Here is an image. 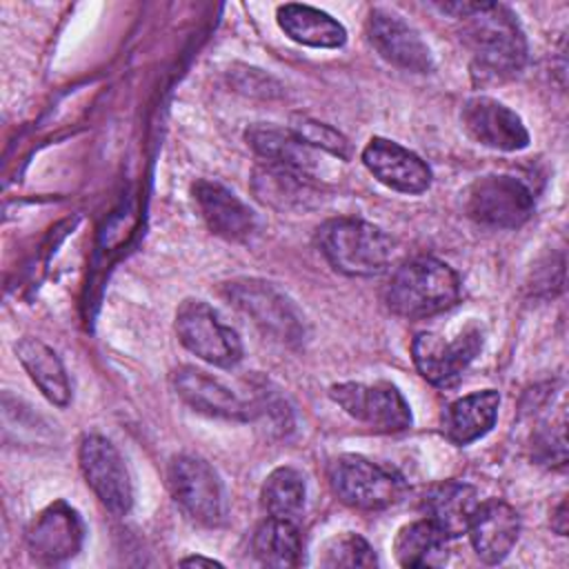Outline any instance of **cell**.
I'll list each match as a JSON object with an SVG mask.
<instances>
[{
	"label": "cell",
	"instance_id": "cell-1",
	"mask_svg": "<svg viewBox=\"0 0 569 569\" xmlns=\"http://www.w3.org/2000/svg\"><path fill=\"white\" fill-rule=\"evenodd\" d=\"M442 13L460 20V38L471 56L473 73L502 80L522 71L527 40L513 11L500 2H440Z\"/></svg>",
	"mask_w": 569,
	"mask_h": 569
},
{
	"label": "cell",
	"instance_id": "cell-2",
	"mask_svg": "<svg viewBox=\"0 0 569 569\" xmlns=\"http://www.w3.org/2000/svg\"><path fill=\"white\" fill-rule=\"evenodd\" d=\"M460 276L442 260L418 256L402 262L387 284V307L407 320L438 316L458 305Z\"/></svg>",
	"mask_w": 569,
	"mask_h": 569
},
{
	"label": "cell",
	"instance_id": "cell-3",
	"mask_svg": "<svg viewBox=\"0 0 569 569\" xmlns=\"http://www.w3.org/2000/svg\"><path fill=\"white\" fill-rule=\"evenodd\" d=\"M316 240L327 262L351 278L380 276L393 258V240L360 218H331L318 227Z\"/></svg>",
	"mask_w": 569,
	"mask_h": 569
},
{
	"label": "cell",
	"instance_id": "cell-4",
	"mask_svg": "<svg viewBox=\"0 0 569 569\" xmlns=\"http://www.w3.org/2000/svg\"><path fill=\"white\" fill-rule=\"evenodd\" d=\"M167 485L180 511L202 527H218L224 520V489L216 469L189 453L173 456L167 469Z\"/></svg>",
	"mask_w": 569,
	"mask_h": 569
},
{
	"label": "cell",
	"instance_id": "cell-5",
	"mask_svg": "<svg viewBox=\"0 0 569 569\" xmlns=\"http://www.w3.org/2000/svg\"><path fill=\"white\" fill-rule=\"evenodd\" d=\"M462 209L480 227L518 229L533 213V193L513 176L491 173L467 187Z\"/></svg>",
	"mask_w": 569,
	"mask_h": 569
},
{
	"label": "cell",
	"instance_id": "cell-6",
	"mask_svg": "<svg viewBox=\"0 0 569 569\" xmlns=\"http://www.w3.org/2000/svg\"><path fill=\"white\" fill-rule=\"evenodd\" d=\"M329 482L345 505L362 511L387 509L405 493L400 476L358 453L338 456L329 465Z\"/></svg>",
	"mask_w": 569,
	"mask_h": 569
},
{
	"label": "cell",
	"instance_id": "cell-7",
	"mask_svg": "<svg viewBox=\"0 0 569 569\" xmlns=\"http://www.w3.org/2000/svg\"><path fill=\"white\" fill-rule=\"evenodd\" d=\"M224 293L271 338L284 345H298L305 340V318L273 284L256 278H240L231 280L224 287Z\"/></svg>",
	"mask_w": 569,
	"mask_h": 569
},
{
	"label": "cell",
	"instance_id": "cell-8",
	"mask_svg": "<svg viewBox=\"0 0 569 569\" xmlns=\"http://www.w3.org/2000/svg\"><path fill=\"white\" fill-rule=\"evenodd\" d=\"M331 400L353 420L380 433L411 427V409L391 382H338L329 387Z\"/></svg>",
	"mask_w": 569,
	"mask_h": 569
},
{
	"label": "cell",
	"instance_id": "cell-9",
	"mask_svg": "<svg viewBox=\"0 0 569 569\" xmlns=\"http://www.w3.org/2000/svg\"><path fill=\"white\" fill-rule=\"evenodd\" d=\"M176 333L184 349L216 367H233L242 358L238 333L202 300H184L176 311Z\"/></svg>",
	"mask_w": 569,
	"mask_h": 569
},
{
	"label": "cell",
	"instance_id": "cell-10",
	"mask_svg": "<svg viewBox=\"0 0 569 569\" xmlns=\"http://www.w3.org/2000/svg\"><path fill=\"white\" fill-rule=\"evenodd\" d=\"M480 349L482 331L476 325H469L449 340L436 331H420L411 340V358L418 373L436 387L456 385Z\"/></svg>",
	"mask_w": 569,
	"mask_h": 569
},
{
	"label": "cell",
	"instance_id": "cell-11",
	"mask_svg": "<svg viewBox=\"0 0 569 569\" xmlns=\"http://www.w3.org/2000/svg\"><path fill=\"white\" fill-rule=\"evenodd\" d=\"M78 465L100 505L113 516H127L133 505V487L116 445L98 433L84 436L78 447Z\"/></svg>",
	"mask_w": 569,
	"mask_h": 569
},
{
	"label": "cell",
	"instance_id": "cell-12",
	"mask_svg": "<svg viewBox=\"0 0 569 569\" xmlns=\"http://www.w3.org/2000/svg\"><path fill=\"white\" fill-rule=\"evenodd\" d=\"M367 40L389 64L413 73L433 71V56L420 33L389 9H371L367 16Z\"/></svg>",
	"mask_w": 569,
	"mask_h": 569
},
{
	"label": "cell",
	"instance_id": "cell-13",
	"mask_svg": "<svg viewBox=\"0 0 569 569\" xmlns=\"http://www.w3.org/2000/svg\"><path fill=\"white\" fill-rule=\"evenodd\" d=\"M462 129L471 140L496 151H520L529 144V131L522 118L489 96H473L460 111Z\"/></svg>",
	"mask_w": 569,
	"mask_h": 569
},
{
	"label": "cell",
	"instance_id": "cell-14",
	"mask_svg": "<svg viewBox=\"0 0 569 569\" xmlns=\"http://www.w3.org/2000/svg\"><path fill=\"white\" fill-rule=\"evenodd\" d=\"M84 540V527L76 509L58 500L40 511L27 529L29 556L40 565H58L73 558Z\"/></svg>",
	"mask_w": 569,
	"mask_h": 569
},
{
	"label": "cell",
	"instance_id": "cell-15",
	"mask_svg": "<svg viewBox=\"0 0 569 569\" xmlns=\"http://www.w3.org/2000/svg\"><path fill=\"white\" fill-rule=\"evenodd\" d=\"M360 158L367 171L393 191L418 196L431 187L429 164L418 153L405 149L393 140L373 136L365 144Z\"/></svg>",
	"mask_w": 569,
	"mask_h": 569
},
{
	"label": "cell",
	"instance_id": "cell-16",
	"mask_svg": "<svg viewBox=\"0 0 569 569\" xmlns=\"http://www.w3.org/2000/svg\"><path fill=\"white\" fill-rule=\"evenodd\" d=\"M171 385L178 398L200 413L224 420H249L253 416L251 407L242 398L198 367H178L171 373Z\"/></svg>",
	"mask_w": 569,
	"mask_h": 569
},
{
	"label": "cell",
	"instance_id": "cell-17",
	"mask_svg": "<svg viewBox=\"0 0 569 569\" xmlns=\"http://www.w3.org/2000/svg\"><path fill=\"white\" fill-rule=\"evenodd\" d=\"M467 533L476 556L487 565H496L502 562L518 542L520 516L509 502L491 498L478 505Z\"/></svg>",
	"mask_w": 569,
	"mask_h": 569
},
{
	"label": "cell",
	"instance_id": "cell-18",
	"mask_svg": "<svg viewBox=\"0 0 569 569\" xmlns=\"http://www.w3.org/2000/svg\"><path fill=\"white\" fill-rule=\"evenodd\" d=\"M193 200L204 224L224 240H247L256 231V213L224 184L198 180Z\"/></svg>",
	"mask_w": 569,
	"mask_h": 569
},
{
	"label": "cell",
	"instance_id": "cell-19",
	"mask_svg": "<svg viewBox=\"0 0 569 569\" xmlns=\"http://www.w3.org/2000/svg\"><path fill=\"white\" fill-rule=\"evenodd\" d=\"M244 138H247V144L253 149V153L262 162L291 171L302 180L316 184L318 167H320L316 149L307 147L289 129H280L271 124H253L247 129Z\"/></svg>",
	"mask_w": 569,
	"mask_h": 569
},
{
	"label": "cell",
	"instance_id": "cell-20",
	"mask_svg": "<svg viewBox=\"0 0 569 569\" xmlns=\"http://www.w3.org/2000/svg\"><path fill=\"white\" fill-rule=\"evenodd\" d=\"M500 409V393L496 389H482L467 393L447 405L440 416L442 433L449 442L465 447L491 431Z\"/></svg>",
	"mask_w": 569,
	"mask_h": 569
},
{
	"label": "cell",
	"instance_id": "cell-21",
	"mask_svg": "<svg viewBox=\"0 0 569 569\" xmlns=\"http://www.w3.org/2000/svg\"><path fill=\"white\" fill-rule=\"evenodd\" d=\"M480 505L473 485L462 480H445L425 493V513L447 538L467 533L469 522Z\"/></svg>",
	"mask_w": 569,
	"mask_h": 569
},
{
	"label": "cell",
	"instance_id": "cell-22",
	"mask_svg": "<svg viewBox=\"0 0 569 569\" xmlns=\"http://www.w3.org/2000/svg\"><path fill=\"white\" fill-rule=\"evenodd\" d=\"M278 27L287 38L313 49H338L347 42V29L331 13L309 4H280Z\"/></svg>",
	"mask_w": 569,
	"mask_h": 569
},
{
	"label": "cell",
	"instance_id": "cell-23",
	"mask_svg": "<svg viewBox=\"0 0 569 569\" xmlns=\"http://www.w3.org/2000/svg\"><path fill=\"white\" fill-rule=\"evenodd\" d=\"M22 369L29 373L40 393L56 407H67L71 400V385L58 353L40 338L24 336L13 347Z\"/></svg>",
	"mask_w": 569,
	"mask_h": 569
},
{
	"label": "cell",
	"instance_id": "cell-24",
	"mask_svg": "<svg viewBox=\"0 0 569 569\" xmlns=\"http://www.w3.org/2000/svg\"><path fill=\"white\" fill-rule=\"evenodd\" d=\"M447 536L427 518L413 520L398 529L393 556L400 567H440L447 558Z\"/></svg>",
	"mask_w": 569,
	"mask_h": 569
},
{
	"label": "cell",
	"instance_id": "cell-25",
	"mask_svg": "<svg viewBox=\"0 0 569 569\" xmlns=\"http://www.w3.org/2000/svg\"><path fill=\"white\" fill-rule=\"evenodd\" d=\"M251 547L258 562L267 567H298L302 562V533L298 520L269 516L258 525Z\"/></svg>",
	"mask_w": 569,
	"mask_h": 569
},
{
	"label": "cell",
	"instance_id": "cell-26",
	"mask_svg": "<svg viewBox=\"0 0 569 569\" xmlns=\"http://www.w3.org/2000/svg\"><path fill=\"white\" fill-rule=\"evenodd\" d=\"M305 476L293 467H276L262 482L260 500L269 516L298 520L305 509Z\"/></svg>",
	"mask_w": 569,
	"mask_h": 569
},
{
	"label": "cell",
	"instance_id": "cell-27",
	"mask_svg": "<svg viewBox=\"0 0 569 569\" xmlns=\"http://www.w3.org/2000/svg\"><path fill=\"white\" fill-rule=\"evenodd\" d=\"M251 187L262 204H269L273 209H293L302 204L313 184L291 171L260 162L253 169Z\"/></svg>",
	"mask_w": 569,
	"mask_h": 569
},
{
	"label": "cell",
	"instance_id": "cell-28",
	"mask_svg": "<svg viewBox=\"0 0 569 569\" xmlns=\"http://www.w3.org/2000/svg\"><path fill=\"white\" fill-rule=\"evenodd\" d=\"M320 565L327 569L373 567V565H378V558L373 553V547L362 536L345 531L325 542L322 553H320Z\"/></svg>",
	"mask_w": 569,
	"mask_h": 569
},
{
	"label": "cell",
	"instance_id": "cell-29",
	"mask_svg": "<svg viewBox=\"0 0 569 569\" xmlns=\"http://www.w3.org/2000/svg\"><path fill=\"white\" fill-rule=\"evenodd\" d=\"M289 131L311 149L327 151L338 160L351 158V142L327 122L313 120L309 116H293Z\"/></svg>",
	"mask_w": 569,
	"mask_h": 569
},
{
	"label": "cell",
	"instance_id": "cell-30",
	"mask_svg": "<svg viewBox=\"0 0 569 569\" xmlns=\"http://www.w3.org/2000/svg\"><path fill=\"white\" fill-rule=\"evenodd\" d=\"M567 502L560 500V505L556 507L553 516H551V529L558 533V536H567V529H569V522H567Z\"/></svg>",
	"mask_w": 569,
	"mask_h": 569
},
{
	"label": "cell",
	"instance_id": "cell-31",
	"mask_svg": "<svg viewBox=\"0 0 569 569\" xmlns=\"http://www.w3.org/2000/svg\"><path fill=\"white\" fill-rule=\"evenodd\" d=\"M180 565L184 567H222V562L213 560V558H204V556H189V558H182Z\"/></svg>",
	"mask_w": 569,
	"mask_h": 569
}]
</instances>
